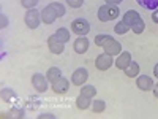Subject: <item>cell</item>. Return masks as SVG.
<instances>
[{"label": "cell", "mask_w": 158, "mask_h": 119, "mask_svg": "<svg viewBox=\"0 0 158 119\" xmlns=\"http://www.w3.org/2000/svg\"><path fill=\"white\" fill-rule=\"evenodd\" d=\"M51 89L56 92V94H67L70 89V81L65 76H59L56 81L51 83Z\"/></svg>", "instance_id": "ba28073f"}, {"label": "cell", "mask_w": 158, "mask_h": 119, "mask_svg": "<svg viewBox=\"0 0 158 119\" xmlns=\"http://www.w3.org/2000/svg\"><path fill=\"white\" fill-rule=\"evenodd\" d=\"M136 86H138V89H141L144 92L152 90L153 89V79H152V76H147V75H138Z\"/></svg>", "instance_id": "30bf717a"}, {"label": "cell", "mask_w": 158, "mask_h": 119, "mask_svg": "<svg viewBox=\"0 0 158 119\" xmlns=\"http://www.w3.org/2000/svg\"><path fill=\"white\" fill-rule=\"evenodd\" d=\"M131 60H133V59H131V52L125 51V52H120V54L117 56V59L114 60V65H115L118 70H125L128 65H130Z\"/></svg>", "instance_id": "7c38bea8"}, {"label": "cell", "mask_w": 158, "mask_h": 119, "mask_svg": "<svg viewBox=\"0 0 158 119\" xmlns=\"http://www.w3.org/2000/svg\"><path fill=\"white\" fill-rule=\"evenodd\" d=\"M128 30H131V27H130V25H128V24H127L123 19H122L120 22H117V24L114 25V32H115L117 35H125Z\"/></svg>", "instance_id": "ac0fdd59"}, {"label": "cell", "mask_w": 158, "mask_h": 119, "mask_svg": "<svg viewBox=\"0 0 158 119\" xmlns=\"http://www.w3.org/2000/svg\"><path fill=\"white\" fill-rule=\"evenodd\" d=\"M87 79H89V72L87 68L81 67V68H76L71 75V83L74 86H79V87H82L85 83H87Z\"/></svg>", "instance_id": "5b68a950"}, {"label": "cell", "mask_w": 158, "mask_h": 119, "mask_svg": "<svg viewBox=\"0 0 158 119\" xmlns=\"http://www.w3.org/2000/svg\"><path fill=\"white\" fill-rule=\"evenodd\" d=\"M109 38V35H106V33H100V35H97L95 37V46H100V48H103V45L106 43V40Z\"/></svg>", "instance_id": "4316f807"}, {"label": "cell", "mask_w": 158, "mask_h": 119, "mask_svg": "<svg viewBox=\"0 0 158 119\" xmlns=\"http://www.w3.org/2000/svg\"><path fill=\"white\" fill-rule=\"evenodd\" d=\"M89 46H90V42H89V38L85 37H79L74 40V43H73V49L76 54H85V52L89 51Z\"/></svg>", "instance_id": "8fae6325"}, {"label": "cell", "mask_w": 158, "mask_h": 119, "mask_svg": "<svg viewBox=\"0 0 158 119\" xmlns=\"http://www.w3.org/2000/svg\"><path fill=\"white\" fill-rule=\"evenodd\" d=\"M24 116H25L24 110H11L8 114V117H24Z\"/></svg>", "instance_id": "f1b7e54d"}, {"label": "cell", "mask_w": 158, "mask_h": 119, "mask_svg": "<svg viewBox=\"0 0 158 119\" xmlns=\"http://www.w3.org/2000/svg\"><path fill=\"white\" fill-rule=\"evenodd\" d=\"M153 76L158 79V64H155V67H153Z\"/></svg>", "instance_id": "e575fe53"}, {"label": "cell", "mask_w": 158, "mask_h": 119, "mask_svg": "<svg viewBox=\"0 0 158 119\" xmlns=\"http://www.w3.org/2000/svg\"><path fill=\"white\" fill-rule=\"evenodd\" d=\"M144 29H146V24H144V21H142V18L133 25V27H131V30H133L136 35H141L142 32H144Z\"/></svg>", "instance_id": "d4e9b609"}, {"label": "cell", "mask_w": 158, "mask_h": 119, "mask_svg": "<svg viewBox=\"0 0 158 119\" xmlns=\"http://www.w3.org/2000/svg\"><path fill=\"white\" fill-rule=\"evenodd\" d=\"M152 92H153L155 99H158V83H156V84H153V89H152Z\"/></svg>", "instance_id": "836d02e7"}, {"label": "cell", "mask_w": 158, "mask_h": 119, "mask_svg": "<svg viewBox=\"0 0 158 119\" xmlns=\"http://www.w3.org/2000/svg\"><path fill=\"white\" fill-rule=\"evenodd\" d=\"M59 76H62V70H60L59 67H51V68L46 72V78H48V81H49V83L56 81Z\"/></svg>", "instance_id": "e0dca14e"}, {"label": "cell", "mask_w": 158, "mask_h": 119, "mask_svg": "<svg viewBox=\"0 0 158 119\" xmlns=\"http://www.w3.org/2000/svg\"><path fill=\"white\" fill-rule=\"evenodd\" d=\"M112 57H114V56L108 54V52H101V54L95 59V67H97L98 70H101V72L109 70L112 65H114V59H112Z\"/></svg>", "instance_id": "277c9868"}, {"label": "cell", "mask_w": 158, "mask_h": 119, "mask_svg": "<svg viewBox=\"0 0 158 119\" xmlns=\"http://www.w3.org/2000/svg\"><path fill=\"white\" fill-rule=\"evenodd\" d=\"M136 2L142 8H147V10H152V11L158 8V0H136Z\"/></svg>", "instance_id": "7402d4cb"}, {"label": "cell", "mask_w": 158, "mask_h": 119, "mask_svg": "<svg viewBox=\"0 0 158 119\" xmlns=\"http://www.w3.org/2000/svg\"><path fill=\"white\" fill-rule=\"evenodd\" d=\"M67 3L71 7V8H81L84 5V0H67Z\"/></svg>", "instance_id": "83f0119b"}, {"label": "cell", "mask_w": 158, "mask_h": 119, "mask_svg": "<svg viewBox=\"0 0 158 119\" xmlns=\"http://www.w3.org/2000/svg\"><path fill=\"white\" fill-rule=\"evenodd\" d=\"M11 99H16V94L13 92V89L3 87V89H2V100H3V102H10Z\"/></svg>", "instance_id": "cb8c5ba5"}, {"label": "cell", "mask_w": 158, "mask_h": 119, "mask_svg": "<svg viewBox=\"0 0 158 119\" xmlns=\"http://www.w3.org/2000/svg\"><path fill=\"white\" fill-rule=\"evenodd\" d=\"M152 21H153L155 24H158V8L153 10V13H152Z\"/></svg>", "instance_id": "1f68e13d"}, {"label": "cell", "mask_w": 158, "mask_h": 119, "mask_svg": "<svg viewBox=\"0 0 158 119\" xmlns=\"http://www.w3.org/2000/svg\"><path fill=\"white\" fill-rule=\"evenodd\" d=\"M56 19H57V15H56L54 10H52L49 5L41 10V22H44V24H54Z\"/></svg>", "instance_id": "4fadbf2b"}, {"label": "cell", "mask_w": 158, "mask_h": 119, "mask_svg": "<svg viewBox=\"0 0 158 119\" xmlns=\"http://www.w3.org/2000/svg\"><path fill=\"white\" fill-rule=\"evenodd\" d=\"M56 37L60 40L62 43H67V42H70V30L65 29V27H60V29H57Z\"/></svg>", "instance_id": "ffe728a7"}, {"label": "cell", "mask_w": 158, "mask_h": 119, "mask_svg": "<svg viewBox=\"0 0 158 119\" xmlns=\"http://www.w3.org/2000/svg\"><path fill=\"white\" fill-rule=\"evenodd\" d=\"M103 51L108 52V54H111V56H118V54L122 52V45L118 43L115 38L109 37V38L106 40V43L103 45Z\"/></svg>", "instance_id": "52a82bcc"}, {"label": "cell", "mask_w": 158, "mask_h": 119, "mask_svg": "<svg viewBox=\"0 0 158 119\" xmlns=\"http://www.w3.org/2000/svg\"><path fill=\"white\" fill-rule=\"evenodd\" d=\"M48 78H46V75H41V73H35L33 76H32V86H33V89L36 90V92H46L48 90Z\"/></svg>", "instance_id": "8992f818"}, {"label": "cell", "mask_w": 158, "mask_h": 119, "mask_svg": "<svg viewBox=\"0 0 158 119\" xmlns=\"http://www.w3.org/2000/svg\"><path fill=\"white\" fill-rule=\"evenodd\" d=\"M40 3V0H21V7H24L25 10H32Z\"/></svg>", "instance_id": "484cf974"}, {"label": "cell", "mask_w": 158, "mask_h": 119, "mask_svg": "<svg viewBox=\"0 0 158 119\" xmlns=\"http://www.w3.org/2000/svg\"><path fill=\"white\" fill-rule=\"evenodd\" d=\"M120 15V10H118L117 5H109V3H104L98 8V19L101 22H109L118 18Z\"/></svg>", "instance_id": "6da1fadb"}, {"label": "cell", "mask_w": 158, "mask_h": 119, "mask_svg": "<svg viewBox=\"0 0 158 119\" xmlns=\"http://www.w3.org/2000/svg\"><path fill=\"white\" fill-rule=\"evenodd\" d=\"M48 48H49V51L52 52V54H62V52L65 51V43H62L60 40L56 37V33L54 35H51L49 38H48Z\"/></svg>", "instance_id": "9c48e42d"}, {"label": "cell", "mask_w": 158, "mask_h": 119, "mask_svg": "<svg viewBox=\"0 0 158 119\" xmlns=\"http://www.w3.org/2000/svg\"><path fill=\"white\" fill-rule=\"evenodd\" d=\"M123 72H125V75H127L128 78H135V76H138V75H139V64L135 62V60H131L130 65H128V67H127Z\"/></svg>", "instance_id": "2e32d148"}, {"label": "cell", "mask_w": 158, "mask_h": 119, "mask_svg": "<svg viewBox=\"0 0 158 119\" xmlns=\"http://www.w3.org/2000/svg\"><path fill=\"white\" fill-rule=\"evenodd\" d=\"M38 117H40V119H44V117H46V119H48V117L54 119L56 116H54V114H51V113H43V114H38Z\"/></svg>", "instance_id": "4dcf8cb0"}, {"label": "cell", "mask_w": 158, "mask_h": 119, "mask_svg": "<svg viewBox=\"0 0 158 119\" xmlns=\"http://www.w3.org/2000/svg\"><path fill=\"white\" fill-rule=\"evenodd\" d=\"M92 110H94V113H103L106 110V102L101 99H97L95 102H92Z\"/></svg>", "instance_id": "44dd1931"}, {"label": "cell", "mask_w": 158, "mask_h": 119, "mask_svg": "<svg viewBox=\"0 0 158 119\" xmlns=\"http://www.w3.org/2000/svg\"><path fill=\"white\" fill-rule=\"evenodd\" d=\"M76 107L79 108V110H87L89 107H92V99H89V97H85V95H82V94H79L77 95V99H76Z\"/></svg>", "instance_id": "9a60e30c"}, {"label": "cell", "mask_w": 158, "mask_h": 119, "mask_svg": "<svg viewBox=\"0 0 158 119\" xmlns=\"http://www.w3.org/2000/svg\"><path fill=\"white\" fill-rule=\"evenodd\" d=\"M81 94L89 97V99H94L97 95V89H95V86H92V84H84L82 89H81Z\"/></svg>", "instance_id": "d6986e66"}, {"label": "cell", "mask_w": 158, "mask_h": 119, "mask_svg": "<svg viewBox=\"0 0 158 119\" xmlns=\"http://www.w3.org/2000/svg\"><path fill=\"white\" fill-rule=\"evenodd\" d=\"M122 2H123V0H106V3H109V5H117V7L120 5Z\"/></svg>", "instance_id": "d6a6232c"}, {"label": "cell", "mask_w": 158, "mask_h": 119, "mask_svg": "<svg viewBox=\"0 0 158 119\" xmlns=\"http://www.w3.org/2000/svg\"><path fill=\"white\" fill-rule=\"evenodd\" d=\"M128 25H130V27H133V25L141 19V16H139V13L138 11H135V10H128L127 13H125V15H123V18H122Z\"/></svg>", "instance_id": "5bb4252c"}, {"label": "cell", "mask_w": 158, "mask_h": 119, "mask_svg": "<svg viewBox=\"0 0 158 119\" xmlns=\"http://www.w3.org/2000/svg\"><path fill=\"white\" fill-rule=\"evenodd\" d=\"M49 7L54 10V13L57 15V18H63L65 13H67V11H65V7H63L62 3H59V2H52V3H49Z\"/></svg>", "instance_id": "603a6c76"}, {"label": "cell", "mask_w": 158, "mask_h": 119, "mask_svg": "<svg viewBox=\"0 0 158 119\" xmlns=\"http://www.w3.org/2000/svg\"><path fill=\"white\" fill-rule=\"evenodd\" d=\"M71 32L77 37H85L90 32V22L84 18H77L71 22Z\"/></svg>", "instance_id": "3957f363"}, {"label": "cell", "mask_w": 158, "mask_h": 119, "mask_svg": "<svg viewBox=\"0 0 158 119\" xmlns=\"http://www.w3.org/2000/svg\"><path fill=\"white\" fill-rule=\"evenodd\" d=\"M0 27H2V29L8 27V18L5 15H2V24H0Z\"/></svg>", "instance_id": "f546056e"}, {"label": "cell", "mask_w": 158, "mask_h": 119, "mask_svg": "<svg viewBox=\"0 0 158 119\" xmlns=\"http://www.w3.org/2000/svg\"><path fill=\"white\" fill-rule=\"evenodd\" d=\"M24 22L29 29L35 30L40 24H41V11H38L36 8H32V10H27L24 16Z\"/></svg>", "instance_id": "7a4b0ae2"}]
</instances>
